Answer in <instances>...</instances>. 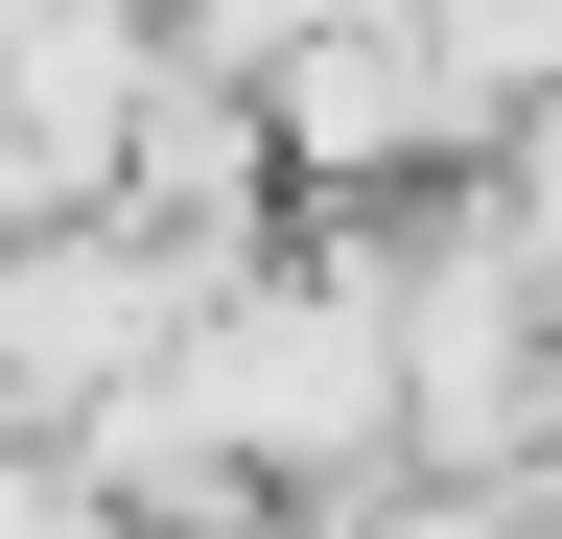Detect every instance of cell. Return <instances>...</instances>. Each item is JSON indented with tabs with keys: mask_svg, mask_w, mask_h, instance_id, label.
<instances>
[{
	"mask_svg": "<svg viewBox=\"0 0 562 539\" xmlns=\"http://www.w3.org/2000/svg\"><path fill=\"white\" fill-rule=\"evenodd\" d=\"M258 142H281V188H328V212H375L398 165L492 142V117L446 94V47H422V24H281V47H258Z\"/></svg>",
	"mask_w": 562,
	"mask_h": 539,
	"instance_id": "cell-1",
	"label": "cell"
}]
</instances>
